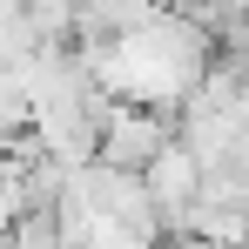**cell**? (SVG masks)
<instances>
[{
	"label": "cell",
	"mask_w": 249,
	"mask_h": 249,
	"mask_svg": "<svg viewBox=\"0 0 249 249\" xmlns=\"http://www.w3.org/2000/svg\"><path fill=\"white\" fill-rule=\"evenodd\" d=\"M168 142H175V115L108 101V108H101V122H94V162H101V168H122V175H142Z\"/></svg>",
	"instance_id": "cell-1"
},
{
	"label": "cell",
	"mask_w": 249,
	"mask_h": 249,
	"mask_svg": "<svg viewBox=\"0 0 249 249\" xmlns=\"http://www.w3.org/2000/svg\"><path fill=\"white\" fill-rule=\"evenodd\" d=\"M27 135V94L14 88V74L0 68V142H20Z\"/></svg>",
	"instance_id": "cell-4"
},
{
	"label": "cell",
	"mask_w": 249,
	"mask_h": 249,
	"mask_svg": "<svg viewBox=\"0 0 249 249\" xmlns=\"http://www.w3.org/2000/svg\"><path fill=\"white\" fill-rule=\"evenodd\" d=\"M7 249H68V243L54 229V215H14L7 222Z\"/></svg>",
	"instance_id": "cell-3"
},
{
	"label": "cell",
	"mask_w": 249,
	"mask_h": 249,
	"mask_svg": "<svg viewBox=\"0 0 249 249\" xmlns=\"http://www.w3.org/2000/svg\"><path fill=\"white\" fill-rule=\"evenodd\" d=\"M142 189H148L155 222L175 236V222H182V215H189V202H196V162H189V148H182V142H168L162 155L142 168Z\"/></svg>",
	"instance_id": "cell-2"
}]
</instances>
